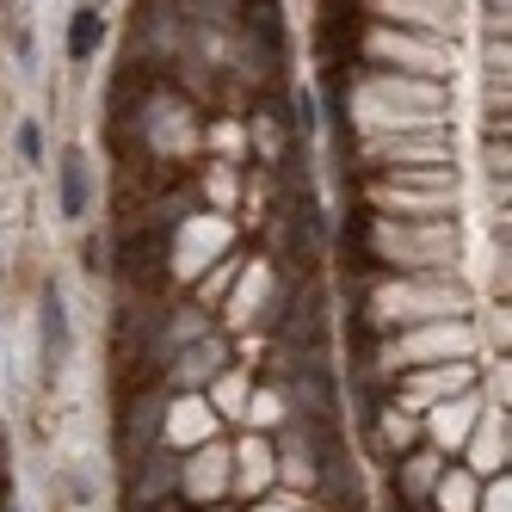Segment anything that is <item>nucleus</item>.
Instances as JSON below:
<instances>
[{"label":"nucleus","instance_id":"f257e3e1","mask_svg":"<svg viewBox=\"0 0 512 512\" xmlns=\"http://www.w3.org/2000/svg\"><path fill=\"white\" fill-rule=\"evenodd\" d=\"M44 327H38V364H44V377H56L62 364H68V309H62V290L50 284L44 290Z\"/></svg>","mask_w":512,"mask_h":512},{"label":"nucleus","instance_id":"f03ea898","mask_svg":"<svg viewBox=\"0 0 512 512\" xmlns=\"http://www.w3.org/2000/svg\"><path fill=\"white\" fill-rule=\"evenodd\" d=\"M56 173H62V216H87V155L68 149Z\"/></svg>","mask_w":512,"mask_h":512},{"label":"nucleus","instance_id":"7ed1b4c3","mask_svg":"<svg viewBox=\"0 0 512 512\" xmlns=\"http://www.w3.org/2000/svg\"><path fill=\"white\" fill-rule=\"evenodd\" d=\"M99 38H105V19H99L93 7H81V13H75V31H68V56L87 62V56L99 50Z\"/></svg>","mask_w":512,"mask_h":512},{"label":"nucleus","instance_id":"20e7f679","mask_svg":"<svg viewBox=\"0 0 512 512\" xmlns=\"http://www.w3.org/2000/svg\"><path fill=\"white\" fill-rule=\"evenodd\" d=\"M19 155H25V161H38V155H44V142H38V130H31V124L19 130Z\"/></svg>","mask_w":512,"mask_h":512}]
</instances>
